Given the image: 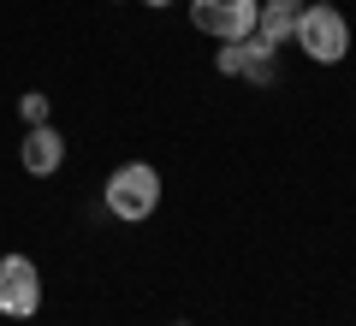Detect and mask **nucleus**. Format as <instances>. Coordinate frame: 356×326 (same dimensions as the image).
I'll use <instances>...</instances> for the list:
<instances>
[{
	"label": "nucleus",
	"instance_id": "nucleus-5",
	"mask_svg": "<svg viewBox=\"0 0 356 326\" xmlns=\"http://www.w3.org/2000/svg\"><path fill=\"white\" fill-rule=\"evenodd\" d=\"M18 161H24L30 178H54L65 166V137L54 125H24V142H18Z\"/></svg>",
	"mask_w": 356,
	"mask_h": 326
},
{
	"label": "nucleus",
	"instance_id": "nucleus-1",
	"mask_svg": "<svg viewBox=\"0 0 356 326\" xmlns=\"http://www.w3.org/2000/svg\"><path fill=\"white\" fill-rule=\"evenodd\" d=\"M102 202H107V213H113V220L143 226V220L161 208V172H154L149 161L113 166V172H107V184H102Z\"/></svg>",
	"mask_w": 356,
	"mask_h": 326
},
{
	"label": "nucleus",
	"instance_id": "nucleus-7",
	"mask_svg": "<svg viewBox=\"0 0 356 326\" xmlns=\"http://www.w3.org/2000/svg\"><path fill=\"white\" fill-rule=\"evenodd\" d=\"M214 65H220V77H243V65H250V36L243 42H220Z\"/></svg>",
	"mask_w": 356,
	"mask_h": 326
},
{
	"label": "nucleus",
	"instance_id": "nucleus-8",
	"mask_svg": "<svg viewBox=\"0 0 356 326\" xmlns=\"http://www.w3.org/2000/svg\"><path fill=\"white\" fill-rule=\"evenodd\" d=\"M18 119H24V125H48V95H42V89L18 95Z\"/></svg>",
	"mask_w": 356,
	"mask_h": 326
},
{
	"label": "nucleus",
	"instance_id": "nucleus-4",
	"mask_svg": "<svg viewBox=\"0 0 356 326\" xmlns=\"http://www.w3.org/2000/svg\"><path fill=\"white\" fill-rule=\"evenodd\" d=\"M261 0H191V24L214 42H243L255 30Z\"/></svg>",
	"mask_w": 356,
	"mask_h": 326
},
{
	"label": "nucleus",
	"instance_id": "nucleus-3",
	"mask_svg": "<svg viewBox=\"0 0 356 326\" xmlns=\"http://www.w3.org/2000/svg\"><path fill=\"white\" fill-rule=\"evenodd\" d=\"M0 314L6 320H30L42 314V273L30 255H0Z\"/></svg>",
	"mask_w": 356,
	"mask_h": 326
},
{
	"label": "nucleus",
	"instance_id": "nucleus-6",
	"mask_svg": "<svg viewBox=\"0 0 356 326\" xmlns=\"http://www.w3.org/2000/svg\"><path fill=\"white\" fill-rule=\"evenodd\" d=\"M303 6H309V0H261V13H255V36H267L273 48H291L297 24H303Z\"/></svg>",
	"mask_w": 356,
	"mask_h": 326
},
{
	"label": "nucleus",
	"instance_id": "nucleus-10",
	"mask_svg": "<svg viewBox=\"0 0 356 326\" xmlns=\"http://www.w3.org/2000/svg\"><path fill=\"white\" fill-rule=\"evenodd\" d=\"M172 326H191V320H172Z\"/></svg>",
	"mask_w": 356,
	"mask_h": 326
},
{
	"label": "nucleus",
	"instance_id": "nucleus-9",
	"mask_svg": "<svg viewBox=\"0 0 356 326\" xmlns=\"http://www.w3.org/2000/svg\"><path fill=\"white\" fill-rule=\"evenodd\" d=\"M143 6H154V13H161V6H172V0H143Z\"/></svg>",
	"mask_w": 356,
	"mask_h": 326
},
{
	"label": "nucleus",
	"instance_id": "nucleus-2",
	"mask_svg": "<svg viewBox=\"0 0 356 326\" xmlns=\"http://www.w3.org/2000/svg\"><path fill=\"white\" fill-rule=\"evenodd\" d=\"M297 48H303L315 65L350 60V18H344L332 0H309V6H303V24H297Z\"/></svg>",
	"mask_w": 356,
	"mask_h": 326
}]
</instances>
